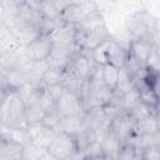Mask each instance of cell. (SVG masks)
<instances>
[{"instance_id": "6da1fadb", "label": "cell", "mask_w": 160, "mask_h": 160, "mask_svg": "<svg viewBox=\"0 0 160 160\" xmlns=\"http://www.w3.org/2000/svg\"><path fill=\"white\" fill-rule=\"evenodd\" d=\"M25 105L18 92L10 90L0 101V124L15 129L25 130L28 122L25 120Z\"/></svg>"}, {"instance_id": "9a60e30c", "label": "cell", "mask_w": 160, "mask_h": 160, "mask_svg": "<svg viewBox=\"0 0 160 160\" xmlns=\"http://www.w3.org/2000/svg\"><path fill=\"white\" fill-rule=\"evenodd\" d=\"M84 31H85V44H84L82 50L92 51L95 48L100 46L102 42H105L106 40L110 39V34L108 31L106 25L92 29V30H89V31H86V30H84Z\"/></svg>"}, {"instance_id": "7a4b0ae2", "label": "cell", "mask_w": 160, "mask_h": 160, "mask_svg": "<svg viewBox=\"0 0 160 160\" xmlns=\"http://www.w3.org/2000/svg\"><path fill=\"white\" fill-rule=\"evenodd\" d=\"M159 26L158 19L152 18L145 11H139L132 14L126 21V30L129 34V40H149L154 29ZM151 42V41H150Z\"/></svg>"}, {"instance_id": "7c38bea8", "label": "cell", "mask_w": 160, "mask_h": 160, "mask_svg": "<svg viewBox=\"0 0 160 160\" xmlns=\"http://www.w3.org/2000/svg\"><path fill=\"white\" fill-rule=\"evenodd\" d=\"M128 56V50L121 48L111 36L108 40L106 46V60L108 64L115 66L116 69H122L125 65V60Z\"/></svg>"}, {"instance_id": "8992f818", "label": "cell", "mask_w": 160, "mask_h": 160, "mask_svg": "<svg viewBox=\"0 0 160 160\" xmlns=\"http://www.w3.org/2000/svg\"><path fill=\"white\" fill-rule=\"evenodd\" d=\"M55 131L49 129L48 126L42 125L41 122L38 124H29L25 129V136H26V144H34L38 146H41L46 149L49 144L51 142L52 138L55 136Z\"/></svg>"}, {"instance_id": "4316f807", "label": "cell", "mask_w": 160, "mask_h": 160, "mask_svg": "<svg viewBox=\"0 0 160 160\" xmlns=\"http://www.w3.org/2000/svg\"><path fill=\"white\" fill-rule=\"evenodd\" d=\"M142 155H144V150L125 144L121 146L118 160H142Z\"/></svg>"}, {"instance_id": "603a6c76", "label": "cell", "mask_w": 160, "mask_h": 160, "mask_svg": "<svg viewBox=\"0 0 160 160\" xmlns=\"http://www.w3.org/2000/svg\"><path fill=\"white\" fill-rule=\"evenodd\" d=\"M46 112H48V110L38 99L36 102H34L32 105H30L25 109V120H26L28 125L41 122V120Z\"/></svg>"}, {"instance_id": "d6a6232c", "label": "cell", "mask_w": 160, "mask_h": 160, "mask_svg": "<svg viewBox=\"0 0 160 160\" xmlns=\"http://www.w3.org/2000/svg\"><path fill=\"white\" fill-rule=\"evenodd\" d=\"M142 160H160V152L159 146H152L146 150H144Z\"/></svg>"}, {"instance_id": "e0dca14e", "label": "cell", "mask_w": 160, "mask_h": 160, "mask_svg": "<svg viewBox=\"0 0 160 160\" xmlns=\"http://www.w3.org/2000/svg\"><path fill=\"white\" fill-rule=\"evenodd\" d=\"M49 69V65L46 60H40V61H30L28 65H25L21 70L25 75L26 82H40L44 74Z\"/></svg>"}, {"instance_id": "5b68a950", "label": "cell", "mask_w": 160, "mask_h": 160, "mask_svg": "<svg viewBox=\"0 0 160 160\" xmlns=\"http://www.w3.org/2000/svg\"><path fill=\"white\" fill-rule=\"evenodd\" d=\"M95 9L98 6L91 1H69L68 6L60 14V21L76 25Z\"/></svg>"}, {"instance_id": "e575fe53", "label": "cell", "mask_w": 160, "mask_h": 160, "mask_svg": "<svg viewBox=\"0 0 160 160\" xmlns=\"http://www.w3.org/2000/svg\"><path fill=\"white\" fill-rule=\"evenodd\" d=\"M41 160H58V159H55L54 156H51V155H50V154L46 151V154L42 156V159H41Z\"/></svg>"}, {"instance_id": "1f68e13d", "label": "cell", "mask_w": 160, "mask_h": 160, "mask_svg": "<svg viewBox=\"0 0 160 160\" xmlns=\"http://www.w3.org/2000/svg\"><path fill=\"white\" fill-rule=\"evenodd\" d=\"M139 101H140V94H139V91L135 88L131 89L129 92H126V94L122 95V108L126 111H129Z\"/></svg>"}, {"instance_id": "3957f363", "label": "cell", "mask_w": 160, "mask_h": 160, "mask_svg": "<svg viewBox=\"0 0 160 160\" xmlns=\"http://www.w3.org/2000/svg\"><path fill=\"white\" fill-rule=\"evenodd\" d=\"M2 24L8 28V30L12 35V38L20 45L26 46L31 41H34L38 36H40V31H39V29L36 26H34V25L24 21L16 14L15 15H10V16H6Z\"/></svg>"}, {"instance_id": "ac0fdd59", "label": "cell", "mask_w": 160, "mask_h": 160, "mask_svg": "<svg viewBox=\"0 0 160 160\" xmlns=\"http://www.w3.org/2000/svg\"><path fill=\"white\" fill-rule=\"evenodd\" d=\"M84 78H81L80 75L75 74L74 71L66 69L64 71V76H62V80H61V85L62 88L65 89V91L68 92H71L76 96L80 95V91H81V88H82V84H84Z\"/></svg>"}, {"instance_id": "5bb4252c", "label": "cell", "mask_w": 160, "mask_h": 160, "mask_svg": "<svg viewBox=\"0 0 160 160\" xmlns=\"http://www.w3.org/2000/svg\"><path fill=\"white\" fill-rule=\"evenodd\" d=\"M24 144L0 138V160H22Z\"/></svg>"}, {"instance_id": "484cf974", "label": "cell", "mask_w": 160, "mask_h": 160, "mask_svg": "<svg viewBox=\"0 0 160 160\" xmlns=\"http://www.w3.org/2000/svg\"><path fill=\"white\" fill-rule=\"evenodd\" d=\"M62 76H64V71L62 70H58V69H51L49 68L46 70V72L44 74L42 79H41V85L46 89L49 86H52V85H58L61 82L62 80Z\"/></svg>"}, {"instance_id": "52a82bcc", "label": "cell", "mask_w": 160, "mask_h": 160, "mask_svg": "<svg viewBox=\"0 0 160 160\" xmlns=\"http://www.w3.org/2000/svg\"><path fill=\"white\" fill-rule=\"evenodd\" d=\"M30 61H32L28 54L26 46L19 45L8 52H5L2 56H0V65L6 70H15V69H22L25 65H28Z\"/></svg>"}, {"instance_id": "4fadbf2b", "label": "cell", "mask_w": 160, "mask_h": 160, "mask_svg": "<svg viewBox=\"0 0 160 160\" xmlns=\"http://www.w3.org/2000/svg\"><path fill=\"white\" fill-rule=\"evenodd\" d=\"M85 114L61 118L58 132H65L71 136H75L76 134H79L81 130L85 129Z\"/></svg>"}, {"instance_id": "30bf717a", "label": "cell", "mask_w": 160, "mask_h": 160, "mask_svg": "<svg viewBox=\"0 0 160 160\" xmlns=\"http://www.w3.org/2000/svg\"><path fill=\"white\" fill-rule=\"evenodd\" d=\"M79 51H81V50L80 49H68V48H61V46H52L51 52H50L49 58L46 59V62H48L49 68H51V69H58V70L65 71L71 58Z\"/></svg>"}, {"instance_id": "2e32d148", "label": "cell", "mask_w": 160, "mask_h": 160, "mask_svg": "<svg viewBox=\"0 0 160 160\" xmlns=\"http://www.w3.org/2000/svg\"><path fill=\"white\" fill-rule=\"evenodd\" d=\"M45 88L41 85V82H25L22 86H20L16 92L19 95V98L21 99V101L24 102L25 108L32 105L34 102H36V100L39 99L41 91L44 90Z\"/></svg>"}, {"instance_id": "44dd1931", "label": "cell", "mask_w": 160, "mask_h": 160, "mask_svg": "<svg viewBox=\"0 0 160 160\" xmlns=\"http://www.w3.org/2000/svg\"><path fill=\"white\" fill-rule=\"evenodd\" d=\"M134 132L138 135H144V134H156L159 132V120H158V114H151L139 121L135 122L134 125Z\"/></svg>"}, {"instance_id": "f546056e", "label": "cell", "mask_w": 160, "mask_h": 160, "mask_svg": "<svg viewBox=\"0 0 160 160\" xmlns=\"http://www.w3.org/2000/svg\"><path fill=\"white\" fill-rule=\"evenodd\" d=\"M60 120H61V116L59 115V112L56 111V109H52V110L48 111V112L44 115V118H42V120H41V124L45 125V126H48L49 129L54 130L55 132H58Z\"/></svg>"}, {"instance_id": "cb8c5ba5", "label": "cell", "mask_w": 160, "mask_h": 160, "mask_svg": "<svg viewBox=\"0 0 160 160\" xmlns=\"http://www.w3.org/2000/svg\"><path fill=\"white\" fill-rule=\"evenodd\" d=\"M101 76H102L104 84H105L111 91L115 90V88H116V85H118L119 69H116L115 66H112V65H110V64L101 65Z\"/></svg>"}, {"instance_id": "f1b7e54d", "label": "cell", "mask_w": 160, "mask_h": 160, "mask_svg": "<svg viewBox=\"0 0 160 160\" xmlns=\"http://www.w3.org/2000/svg\"><path fill=\"white\" fill-rule=\"evenodd\" d=\"M115 89H116L118 91H120L121 94H126V92H129L131 89H134L132 79L130 78V75H129L124 69H119L118 85H116Z\"/></svg>"}, {"instance_id": "d4e9b609", "label": "cell", "mask_w": 160, "mask_h": 160, "mask_svg": "<svg viewBox=\"0 0 160 160\" xmlns=\"http://www.w3.org/2000/svg\"><path fill=\"white\" fill-rule=\"evenodd\" d=\"M128 114L136 122V121H139V120H141V119H144V118H146L151 114H158V109H154V108L144 104L142 101H139L136 105H134L128 111Z\"/></svg>"}, {"instance_id": "9c48e42d", "label": "cell", "mask_w": 160, "mask_h": 160, "mask_svg": "<svg viewBox=\"0 0 160 160\" xmlns=\"http://www.w3.org/2000/svg\"><path fill=\"white\" fill-rule=\"evenodd\" d=\"M74 34H75V25L61 22L55 28V30L49 36L52 41V46L79 49L74 42Z\"/></svg>"}, {"instance_id": "277c9868", "label": "cell", "mask_w": 160, "mask_h": 160, "mask_svg": "<svg viewBox=\"0 0 160 160\" xmlns=\"http://www.w3.org/2000/svg\"><path fill=\"white\" fill-rule=\"evenodd\" d=\"M46 151L58 160H66L69 156L76 152L78 149L74 136L65 132H56L46 148Z\"/></svg>"}, {"instance_id": "8fae6325", "label": "cell", "mask_w": 160, "mask_h": 160, "mask_svg": "<svg viewBox=\"0 0 160 160\" xmlns=\"http://www.w3.org/2000/svg\"><path fill=\"white\" fill-rule=\"evenodd\" d=\"M51 49H52V41L49 35H40L29 45H26L28 54L30 59L34 61L46 60L51 52Z\"/></svg>"}, {"instance_id": "ffe728a7", "label": "cell", "mask_w": 160, "mask_h": 160, "mask_svg": "<svg viewBox=\"0 0 160 160\" xmlns=\"http://www.w3.org/2000/svg\"><path fill=\"white\" fill-rule=\"evenodd\" d=\"M152 49V44L149 40H135L130 42L129 52L142 65H145L150 52Z\"/></svg>"}, {"instance_id": "836d02e7", "label": "cell", "mask_w": 160, "mask_h": 160, "mask_svg": "<svg viewBox=\"0 0 160 160\" xmlns=\"http://www.w3.org/2000/svg\"><path fill=\"white\" fill-rule=\"evenodd\" d=\"M46 91L50 94V96L56 101L64 92H65V89L62 88L61 84H58V85H52V86H49L46 88Z\"/></svg>"}, {"instance_id": "d6986e66", "label": "cell", "mask_w": 160, "mask_h": 160, "mask_svg": "<svg viewBox=\"0 0 160 160\" xmlns=\"http://www.w3.org/2000/svg\"><path fill=\"white\" fill-rule=\"evenodd\" d=\"M121 144L120 141L116 139V136L111 132V131H106L102 141H101V150H102V155L105 158H110V159H118L119 152L121 150Z\"/></svg>"}, {"instance_id": "ba28073f", "label": "cell", "mask_w": 160, "mask_h": 160, "mask_svg": "<svg viewBox=\"0 0 160 160\" xmlns=\"http://www.w3.org/2000/svg\"><path fill=\"white\" fill-rule=\"evenodd\" d=\"M55 109L61 118L85 114V110L82 108V104H81L79 96H76L71 92H68V91H65L55 101Z\"/></svg>"}, {"instance_id": "4dcf8cb0", "label": "cell", "mask_w": 160, "mask_h": 160, "mask_svg": "<svg viewBox=\"0 0 160 160\" xmlns=\"http://www.w3.org/2000/svg\"><path fill=\"white\" fill-rule=\"evenodd\" d=\"M145 68L150 71H159L160 68V52H159V45H152L151 52L145 62Z\"/></svg>"}, {"instance_id": "7402d4cb", "label": "cell", "mask_w": 160, "mask_h": 160, "mask_svg": "<svg viewBox=\"0 0 160 160\" xmlns=\"http://www.w3.org/2000/svg\"><path fill=\"white\" fill-rule=\"evenodd\" d=\"M25 82H26V79H25V75H24L21 69H15V70L6 71L5 79H4V86L8 91H10V90L16 91Z\"/></svg>"}, {"instance_id": "83f0119b", "label": "cell", "mask_w": 160, "mask_h": 160, "mask_svg": "<svg viewBox=\"0 0 160 160\" xmlns=\"http://www.w3.org/2000/svg\"><path fill=\"white\" fill-rule=\"evenodd\" d=\"M45 154H46V149L28 142L24 145L22 160H41Z\"/></svg>"}]
</instances>
